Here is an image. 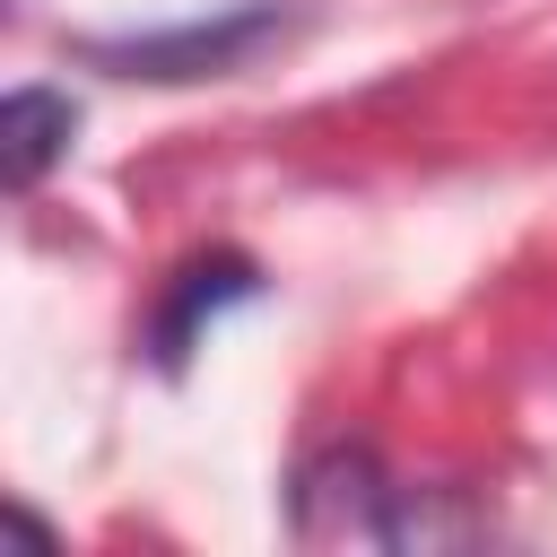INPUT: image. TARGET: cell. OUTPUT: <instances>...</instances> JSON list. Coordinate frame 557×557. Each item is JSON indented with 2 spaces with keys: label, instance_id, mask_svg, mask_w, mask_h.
<instances>
[{
  "label": "cell",
  "instance_id": "3957f363",
  "mask_svg": "<svg viewBox=\"0 0 557 557\" xmlns=\"http://www.w3.org/2000/svg\"><path fill=\"white\" fill-rule=\"evenodd\" d=\"M252 287H261V270H252L244 252H200V261H183V270H174V287H165V305H157V322H148L157 366L174 374V366L191 357V339H200L226 305H244Z\"/></svg>",
  "mask_w": 557,
  "mask_h": 557
},
{
  "label": "cell",
  "instance_id": "7a4b0ae2",
  "mask_svg": "<svg viewBox=\"0 0 557 557\" xmlns=\"http://www.w3.org/2000/svg\"><path fill=\"white\" fill-rule=\"evenodd\" d=\"M278 35V9H226L174 35H131V44H96V61H113L122 78H218L235 61H252Z\"/></svg>",
  "mask_w": 557,
  "mask_h": 557
},
{
  "label": "cell",
  "instance_id": "6da1fadb",
  "mask_svg": "<svg viewBox=\"0 0 557 557\" xmlns=\"http://www.w3.org/2000/svg\"><path fill=\"white\" fill-rule=\"evenodd\" d=\"M392 505H400V487L383 479V461L366 444L313 453L287 487V522L305 548H392Z\"/></svg>",
  "mask_w": 557,
  "mask_h": 557
},
{
  "label": "cell",
  "instance_id": "277c9868",
  "mask_svg": "<svg viewBox=\"0 0 557 557\" xmlns=\"http://www.w3.org/2000/svg\"><path fill=\"white\" fill-rule=\"evenodd\" d=\"M70 131H78V104L61 87H9V104H0V174H9V191H35L70 157Z\"/></svg>",
  "mask_w": 557,
  "mask_h": 557
}]
</instances>
